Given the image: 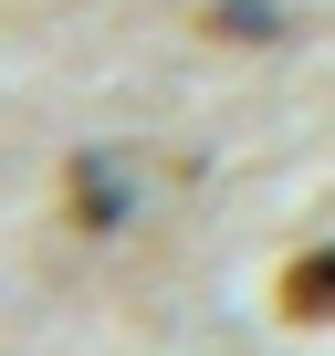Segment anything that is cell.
<instances>
[{
  "label": "cell",
  "mask_w": 335,
  "mask_h": 356,
  "mask_svg": "<svg viewBox=\"0 0 335 356\" xmlns=\"http://www.w3.org/2000/svg\"><path fill=\"white\" fill-rule=\"evenodd\" d=\"M283 314L293 325H335V241L304 252V262H283Z\"/></svg>",
  "instance_id": "1"
}]
</instances>
